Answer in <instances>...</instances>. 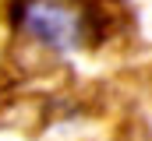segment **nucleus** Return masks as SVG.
<instances>
[{"instance_id": "nucleus-1", "label": "nucleus", "mask_w": 152, "mask_h": 141, "mask_svg": "<svg viewBox=\"0 0 152 141\" xmlns=\"http://www.w3.org/2000/svg\"><path fill=\"white\" fill-rule=\"evenodd\" d=\"M18 11H21L18 14L21 28L53 49H71L85 32L81 14L64 0H25Z\"/></svg>"}]
</instances>
